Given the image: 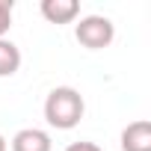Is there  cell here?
<instances>
[{
    "label": "cell",
    "mask_w": 151,
    "mask_h": 151,
    "mask_svg": "<svg viewBox=\"0 0 151 151\" xmlns=\"http://www.w3.org/2000/svg\"><path fill=\"white\" fill-rule=\"evenodd\" d=\"M21 68V50L15 42L0 39V77H12V74Z\"/></svg>",
    "instance_id": "8992f818"
},
{
    "label": "cell",
    "mask_w": 151,
    "mask_h": 151,
    "mask_svg": "<svg viewBox=\"0 0 151 151\" xmlns=\"http://www.w3.org/2000/svg\"><path fill=\"white\" fill-rule=\"evenodd\" d=\"M83 95L77 89H71V86H56L47 92L45 98V119L50 127L56 130H71V127H77L80 119H83Z\"/></svg>",
    "instance_id": "6da1fadb"
},
{
    "label": "cell",
    "mask_w": 151,
    "mask_h": 151,
    "mask_svg": "<svg viewBox=\"0 0 151 151\" xmlns=\"http://www.w3.org/2000/svg\"><path fill=\"white\" fill-rule=\"evenodd\" d=\"M9 145H6V139H3V133H0V151H6Z\"/></svg>",
    "instance_id": "9c48e42d"
},
{
    "label": "cell",
    "mask_w": 151,
    "mask_h": 151,
    "mask_svg": "<svg viewBox=\"0 0 151 151\" xmlns=\"http://www.w3.org/2000/svg\"><path fill=\"white\" fill-rule=\"evenodd\" d=\"M74 36H77V42H80L83 47L101 50V47H107V45L116 39V27H113V21L104 18V15H86V18H80Z\"/></svg>",
    "instance_id": "7a4b0ae2"
},
{
    "label": "cell",
    "mask_w": 151,
    "mask_h": 151,
    "mask_svg": "<svg viewBox=\"0 0 151 151\" xmlns=\"http://www.w3.org/2000/svg\"><path fill=\"white\" fill-rule=\"evenodd\" d=\"M12 27V0H0V39Z\"/></svg>",
    "instance_id": "52a82bcc"
},
{
    "label": "cell",
    "mask_w": 151,
    "mask_h": 151,
    "mask_svg": "<svg viewBox=\"0 0 151 151\" xmlns=\"http://www.w3.org/2000/svg\"><path fill=\"white\" fill-rule=\"evenodd\" d=\"M42 15L50 24H71L80 15V3L77 0H42Z\"/></svg>",
    "instance_id": "5b68a950"
},
{
    "label": "cell",
    "mask_w": 151,
    "mask_h": 151,
    "mask_svg": "<svg viewBox=\"0 0 151 151\" xmlns=\"http://www.w3.org/2000/svg\"><path fill=\"white\" fill-rule=\"evenodd\" d=\"M65 151H104L101 145H95V142H86V139H80V142H71Z\"/></svg>",
    "instance_id": "ba28073f"
},
{
    "label": "cell",
    "mask_w": 151,
    "mask_h": 151,
    "mask_svg": "<svg viewBox=\"0 0 151 151\" xmlns=\"http://www.w3.org/2000/svg\"><path fill=\"white\" fill-rule=\"evenodd\" d=\"M122 151H151V122H130L122 130Z\"/></svg>",
    "instance_id": "3957f363"
},
{
    "label": "cell",
    "mask_w": 151,
    "mask_h": 151,
    "mask_svg": "<svg viewBox=\"0 0 151 151\" xmlns=\"http://www.w3.org/2000/svg\"><path fill=\"white\" fill-rule=\"evenodd\" d=\"M53 142L42 127H24L12 136V151H50Z\"/></svg>",
    "instance_id": "277c9868"
}]
</instances>
